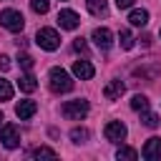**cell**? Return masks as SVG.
Listing matches in <instances>:
<instances>
[{
  "mask_svg": "<svg viewBox=\"0 0 161 161\" xmlns=\"http://www.w3.org/2000/svg\"><path fill=\"white\" fill-rule=\"evenodd\" d=\"M86 8L91 15H103L106 13V0H86Z\"/></svg>",
  "mask_w": 161,
  "mask_h": 161,
  "instance_id": "17",
  "label": "cell"
},
{
  "mask_svg": "<svg viewBox=\"0 0 161 161\" xmlns=\"http://www.w3.org/2000/svg\"><path fill=\"white\" fill-rule=\"evenodd\" d=\"M141 156H143L146 161H156V158H161V138H158V136L148 138V141L143 143V148H141Z\"/></svg>",
  "mask_w": 161,
  "mask_h": 161,
  "instance_id": "8",
  "label": "cell"
},
{
  "mask_svg": "<svg viewBox=\"0 0 161 161\" xmlns=\"http://www.w3.org/2000/svg\"><path fill=\"white\" fill-rule=\"evenodd\" d=\"M91 40L96 43V48L108 50V48L113 45V33H111L108 28H96V30H93V35H91Z\"/></svg>",
  "mask_w": 161,
  "mask_h": 161,
  "instance_id": "7",
  "label": "cell"
},
{
  "mask_svg": "<svg viewBox=\"0 0 161 161\" xmlns=\"http://www.w3.org/2000/svg\"><path fill=\"white\" fill-rule=\"evenodd\" d=\"M128 23L131 25H136V28H143L146 23H148V10H131V15H128Z\"/></svg>",
  "mask_w": 161,
  "mask_h": 161,
  "instance_id": "13",
  "label": "cell"
},
{
  "mask_svg": "<svg viewBox=\"0 0 161 161\" xmlns=\"http://www.w3.org/2000/svg\"><path fill=\"white\" fill-rule=\"evenodd\" d=\"M116 5H118V10H126V8L133 5V0H116Z\"/></svg>",
  "mask_w": 161,
  "mask_h": 161,
  "instance_id": "28",
  "label": "cell"
},
{
  "mask_svg": "<svg viewBox=\"0 0 161 161\" xmlns=\"http://www.w3.org/2000/svg\"><path fill=\"white\" fill-rule=\"evenodd\" d=\"M3 121H5V118H3V111H0V126H3Z\"/></svg>",
  "mask_w": 161,
  "mask_h": 161,
  "instance_id": "29",
  "label": "cell"
},
{
  "mask_svg": "<svg viewBox=\"0 0 161 161\" xmlns=\"http://www.w3.org/2000/svg\"><path fill=\"white\" fill-rule=\"evenodd\" d=\"M35 43L43 48V50H55L60 45V35L53 30V28H40L38 35H35Z\"/></svg>",
  "mask_w": 161,
  "mask_h": 161,
  "instance_id": "4",
  "label": "cell"
},
{
  "mask_svg": "<svg viewBox=\"0 0 161 161\" xmlns=\"http://www.w3.org/2000/svg\"><path fill=\"white\" fill-rule=\"evenodd\" d=\"M30 8H33V13H38V15H43V13H48V8H50V3H48V0H30Z\"/></svg>",
  "mask_w": 161,
  "mask_h": 161,
  "instance_id": "24",
  "label": "cell"
},
{
  "mask_svg": "<svg viewBox=\"0 0 161 161\" xmlns=\"http://www.w3.org/2000/svg\"><path fill=\"white\" fill-rule=\"evenodd\" d=\"M58 25L65 28V30H75V28L80 25V18H78V13H73V10H60V13H58Z\"/></svg>",
  "mask_w": 161,
  "mask_h": 161,
  "instance_id": "9",
  "label": "cell"
},
{
  "mask_svg": "<svg viewBox=\"0 0 161 161\" xmlns=\"http://www.w3.org/2000/svg\"><path fill=\"white\" fill-rule=\"evenodd\" d=\"M118 40H121V48H123V50H131L136 38L131 35V30H121V33H118Z\"/></svg>",
  "mask_w": 161,
  "mask_h": 161,
  "instance_id": "21",
  "label": "cell"
},
{
  "mask_svg": "<svg viewBox=\"0 0 161 161\" xmlns=\"http://www.w3.org/2000/svg\"><path fill=\"white\" fill-rule=\"evenodd\" d=\"M0 141H3L5 148H15V146H20V131H18V126L5 123V126L0 128Z\"/></svg>",
  "mask_w": 161,
  "mask_h": 161,
  "instance_id": "5",
  "label": "cell"
},
{
  "mask_svg": "<svg viewBox=\"0 0 161 161\" xmlns=\"http://www.w3.org/2000/svg\"><path fill=\"white\" fill-rule=\"evenodd\" d=\"M10 98H13V86L10 80L0 78V101H10Z\"/></svg>",
  "mask_w": 161,
  "mask_h": 161,
  "instance_id": "23",
  "label": "cell"
},
{
  "mask_svg": "<svg viewBox=\"0 0 161 161\" xmlns=\"http://www.w3.org/2000/svg\"><path fill=\"white\" fill-rule=\"evenodd\" d=\"M116 158H121V161H136V158H138V151L131 148V146H121V148L116 151Z\"/></svg>",
  "mask_w": 161,
  "mask_h": 161,
  "instance_id": "16",
  "label": "cell"
},
{
  "mask_svg": "<svg viewBox=\"0 0 161 161\" xmlns=\"http://www.w3.org/2000/svg\"><path fill=\"white\" fill-rule=\"evenodd\" d=\"M141 121H143V126H148V128H156V126L161 123V118H158L156 113H148V111H141Z\"/></svg>",
  "mask_w": 161,
  "mask_h": 161,
  "instance_id": "22",
  "label": "cell"
},
{
  "mask_svg": "<svg viewBox=\"0 0 161 161\" xmlns=\"http://www.w3.org/2000/svg\"><path fill=\"white\" fill-rule=\"evenodd\" d=\"M103 136H106V141L118 143V141H123V138H126V126H123L121 121H108V123H106V128H103Z\"/></svg>",
  "mask_w": 161,
  "mask_h": 161,
  "instance_id": "6",
  "label": "cell"
},
{
  "mask_svg": "<svg viewBox=\"0 0 161 161\" xmlns=\"http://www.w3.org/2000/svg\"><path fill=\"white\" fill-rule=\"evenodd\" d=\"M30 156H33V158H58V153H55L53 148H48V146H38V148H33Z\"/></svg>",
  "mask_w": 161,
  "mask_h": 161,
  "instance_id": "18",
  "label": "cell"
},
{
  "mask_svg": "<svg viewBox=\"0 0 161 161\" xmlns=\"http://www.w3.org/2000/svg\"><path fill=\"white\" fill-rule=\"evenodd\" d=\"M131 108H133V111H148V98L141 96V93H136V96L131 98Z\"/></svg>",
  "mask_w": 161,
  "mask_h": 161,
  "instance_id": "19",
  "label": "cell"
},
{
  "mask_svg": "<svg viewBox=\"0 0 161 161\" xmlns=\"http://www.w3.org/2000/svg\"><path fill=\"white\" fill-rule=\"evenodd\" d=\"M35 111H38V103H35V101H20V103L15 106V116H18L20 121L33 118V116H35Z\"/></svg>",
  "mask_w": 161,
  "mask_h": 161,
  "instance_id": "11",
  "label": "cell"
},
{
  "mask_svg": "<svg viewBox=\"0 0 161 161\" xmlns=\"http://www.w3.org/2000/svg\"><path fill=\"white\" fill-rule=\"evenodd\" d=\"M73 50H75V53H86V50H88L86 40H83V38H75V40H73Z\"/></svg>",
  "mask_w": 161,
  "mask_h": 161,
  "instance_id": "26",
  "label": "cell"
},
{
  "mask_svg": "<svg viewBox=\"0 0 161 161\" xmlns=\"http://www.w3.org/2000/svg\"><path fill=\"white\" fill-rule=\"evenodd\" d=\"M158 73H161V65H151V68L141 65V68H133V75H141V78H156Z\"/></svg>",
  "mask_w": 161,
  "mask_h": 161,
  "instance_id": "15",
  "label": "cell"
},
{
  "mask_svg": "<svg viewBox=\"0 0 161 161\" xmlns=\"http://www.w3.org/2000/svg\"><path fill=\"white\" fill-rule=\"evenodd\" d=\"M18 60H20V68H25V70H30V68H33V58H30L28 53H20V55H18Z\"/></svg>",
  "mask_w": 161,
  "mask_h": 161,
  "instance_id": "25",
  "label": "cell"
},
{
  "mask_svg": "<svg viewBox=\"0 0 161 161\" xmlns=\"http://www.w3.org/2000/svg\"><path fill=\"white\" fill-rule=\"evenodd\" d=\"M18 86H20V91H23V93H33V91L38 88V80H35V75H33V73H25V75H20Z\"/></svg>",
  "mask_w": 161,
  "mask_h": 161,
  "instance_id": "14",
  "label": "cell"
},
{
  "mask_svg": "<svg viewBox=\"0 0 161 161\" xmlns=\"http://www.w3.org/2000/svg\"><path fill=\"white\" fill-rule=\"evenodd\" d=\"M73 75L80 78V80H91V78L96 75V68H93L88 60H75V63H73Z\"/></svg>",
  "mask_w": 161,
  "mask_h": 161,
  "instance_id": "10",
  "label": "cell"
},
{
  "mask_svg": "<svg viewBox=\"0 0 161 161\" xmlns=\"http://www.w3.org/2000/svg\"><path fill=\"white\" fill-rule=\"evenodd\" d=\"M0 25H3V28H8L10 33H20V30L25 28V18H23L18 10L8 8V10H3V13H0Z\"/></svg>",
  "mask_w": 161,
  "mask_h": 161,
  "instance_id": "3",
  "label": "cell"
},
{
  "mask_svg": "<svg viewBox=\"0 0 161 161\" xmlns=\"http://www.w3.org/2000/svg\"><path fill=\"white\" fill-rule=\"evenodd\" d=\"M70 138H73V143H86L91 138V131L88 128H73L70 131Z\"/></svg>",
  "mask_w": 161,
  "mask_h": 161,
  "instance_id": "20",
  "label": "cell"
},
{
  "mask_svg": "<svg viewBox=\"0 0 161 161\" xmlns=\"http://www.w3.org/2000/svg\"><path fill=\"white\" fill-rule=\"evenodd\" d=\"M48 80H50V91L53 93H68V91H73V78L63 68H50Z\"/></svg>",
  "mask_w": 161,
  "mask_h": 161,
  "instance_id": "1",
  "label": "cell"
},
{
  "mask_svg": "<svg viewBox=\"0 0 161 161\" xmlns=\"http://www.w3.org/2000/svg\"><path fill=\"white\" fill-rule=\"evenodd\" d=\"M88 101H83V98H75V101H65L63 103V116L65 118H70V121H80V118H86L88 116Z\"/></svg>",
  "mask_w": 161,
  "mask_h": 161,
  "instance_id": "2",
  "label": "cell"
},
{
  "mask_svg": "<svg viewBox=\"0 0 161 161\" xmlns=\"http://www.w3.org/2000/svg\"><path fill=\"white\" fill-rule=\"evenodd\" d=\"M10 65H13L10 58L8 55H0V70H10Z\"/></svg>",
  "mask_w": 161,
  "mask_h": 161,
  "instance_id": "27",
  "label": "cell"
},
{
  "mask_svg": "<svg viewBox=\"0 0 161 161\" xmlns=\"http://www.w3.org/2000/svg\"><path fill=\"white\" fill-rule=\"evenodd\" d=\"M126 93V86L121 83V80H111L106 88H103V96H106V101H116V98H121Z\"/></svg>",
  "mask_w": 161,
  "mask_h": 161,
  "instance_id": "12",
  "label": "cell"
}]
</instances>
